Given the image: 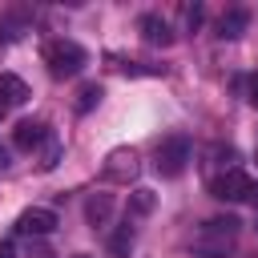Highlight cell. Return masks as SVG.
<instances>
[{
	"label": "cell",
	"instance_id": "cell-10",
	"mask_svg": "<svg viewBox=\"0 0 258 258\" xmlns=\"http://www.w3.org/2000/svg\"><path fill=\"white\" fill-rule=\"evenodd\" d=\"M24 101H28V85L16 73H0V105L12 109V105H24Z\"/></svg>",
	"mask_w": 258,
	"mask_h": 258
},
{
	"label": "cell",
	"instance_id": "cell-22",
	"mask_svg": "<svg viewBox=\"0 0 258 258\" xmlns=\"http://www.w3.org/2000/svg\"><path fill=\"white\" fill-rule=\"evenodd\" d=\"M254 161H258V157H254Z\"/></svg>",
	"mask_w": 258,
	"mask_h": 258
},
{
	"label": "cell",
	"instance_id": "cell-19",
	"mask_svg": "<svg viewBox=\"0 0 258 258\" xmlns=\"http://www.w3.org/2000/svg\"><path fill=\"white\" fill-rule=\"evenodd\" d=\"M250 105H254V109H258V77H254V81H250Z\"/></svg>",
	"mask_w": 258,
	"mask_h": 258
},
{
	"label": "cell",
	"instance_id": "cell-11",
	"mask_svg": "<svg viewBox=\"0 0 258 258\" xmlns=\"http://www.w3.org/2000/svg\"><path fill=\"white\" fill-rule=\"evenodd\" d=\"M246 24H250V12H246V8H230V12L218 20V36L234 40V36H242V32H246Z\"/></svg>",
	"mask_w": 258,
	"mask_h": 258
},
{
	"label": "cell",
	"instance_id": "cell-18",
	"mask_svg": "<svg viewBox=\"0 0 258 258\" xmlns=\"http://www.w3.org/2000/svg\"><path fill=\"white\" fill-rule=\"evenodd\" d=\"M0 258H16V246L12 242H0Z\"/></svg>",
	"mask_w": 258,
	"mask_h": 258
},
{
	"label": "cell",
	"instance_id": "cell-8",
	"mask_svg": "<svg viewBox=\"0 0 258 258\" xmlns=\"http://www.w3.org/2000/svg\"><path fill=\"white\" fill-rule=\"evenodd\" d=\"M40 141H48V125H44V121H20L16 133H12V145L24 149V153H32Z\"/></svg>",
	"mask_w": 258,
	"mask_h": 258
},
{
	"label": "cell",
	"instance_id": "cell-5",
	"mask_svg": "<svg viewBox=\"0 0 258 258\" xmlns=\"http://www.w3.org/2000/svg\"><path fill=\"white\" fill-rule=\"evenodd\" d=\"M185 161H189V137L173 133V137H165V141L157 145L153 165H157V173H161V177H177V173L185 169Z\"/></svg>",
	"mask_w": 258,
	"mask_h": 258
},
{
	"label": "cell",
	"instance_id": "cell-13",
	"mask_svg": "<svg viewBox=\"0 0 258 258\" xmlns=\"http://www.w3.org/2000/svg\"><path fill=\"white\" fill-rule=\"evenodd\" d=\"M101 97H105V89H101L97 81H85V85L77 89V113H89V109H93Z\"/></svg>",
	"mask_w": 258,
	"mask_h": 258
},
{
	"label": "cell",
	"instance_id": "cell-2",
	"mask_svg": "<svg viewBox=\"0 0 258 258\" xmlns=\"http://www.w3.org/2000/svg\"><path fill=\"white\" fill-rule=\"evenodd\" d=\"M44 64H48V73H52L56 81H64V77H77V73L89 64V52H85L77 40H52V44L44 48Z\"/></svg>",
	"mask_w": 258,
	"mask_h": 258
},
{
	"label": "cell",
	"instance_id": "cell-12",
	"mask_svg": "<svg viewBox=\"0 0 258 258\" xmlns=\"http://www.w3.org/2000/svg\"><path fill=\"white\" fill-rule=\"evenodd\" d=\"M153 206H157V194H153V189L137 185V189L129 194V218H145V214H153Z\"/></svg>",
	"mask_w": 258,
	"mask_h": 258
},
{
	"label": "cell",
	"instance_id": "cell-21",
	"mask_svg": "<svg viewBox=\"0 0 258 258\" xmlns=\"http://www.w3.org/2000/svg\"><path fill=\"white\" fill-rule=\"evenodd\" d=\"M77 258H93V254H77Z\"/></svg>",
	"mask_w": 258,
	"mask_h": 258
},
{
	"label": "cell",
	"instance_id": "cell-3",
	"mask_svg": "<svg viewBox=\"0 0 258 258\" xmlns=\"http://www.w3.org/2000/svg\"><path fill=\"white\" fill-rule=\"evenodd\" d=\"M210 194L218 202H254L258 206V181H250L242 169H226V173L210 177Z\"/></svg>",
	"mask_w": 258,
	"mask_h": 258
},
{
	"label": "cell",
	"instance_id": "cell-7",
	"mask_svg": "<svg viewBox=\"0 0 258 258\" xmlns=\"http://www.w3.org/2000/svg\"><path fill=\"white\" fill-rule=\"evenodd\" d=\"M137 32H141V40L153 44V48H169V44H173V28H169V20L157 16V12H145V16L137 20Z\"/></svg>",
	"mask_w": 258,
	"mask_h": 258
},
{
	"label": "cell",
	"instance_id": "cell-16",
	"mask_svg": "<svg viewBox=\"0 0 258 258\" xmlns=\"http://www.w3.org/2000/svg\"><path fill=\"white\" fill-rule=\"evenodd\" d=\"M56 161H60V141L48 133V145H44V161H40V169H52Z\"/></svg>",
	"mask_w": 258,
	"mask_h": 258
},
{
	"label": "cell",
	"instance_id": "cell-4",
	"mask_svg": "<svg viewBox=\"0 0 258 258\" xmlns=\"http://www.w3.org/2000/svg\"><path fill=\"white\" fill-rule=\"evenodd\" d=\"M137 173H141V157H137L133 145H117V149L105 153V165H101V177H105V181H113V185H129Z\"/></svg>",
	"mask_w": 258,
	"mask_h": 258
},
{
	"label": "cell",
	"instance_id": "cell-6",
	"mask_svg": "<svg viewBox=\"0 0 258 258\" xmlns=\"http://www.w3.org/2000/svg\"><path fill=\"white\" fill-rule=\"evenodd\" d=\"M16 230H20V234H28V238H44V234H52V230H56V214H52V210H44V206H28V210L16 218Z\"/></svg>",
	"mask_w": 258,
	"mask_h": 258
},
{
	"label": "cell",
	"instance_id": "cell-20",
	"mask_svg": "<svg viewBox=\"0 0 258 258\" xmlns=\"http://www.w3.org/2000/svg\"><path fill=\"white\" fill-rule=\"evenodd\" d=\"M4 165H8V153H4V149H0V169H4Z\"/></svg>",
	"mask_w": 258,
	"mask_h": 258
},
{
	"label": "cell",
	"instance_id": "cell-17",
	"mask_svg": "<svg viewBox=\"0 0 258 258\" xmlns=\"http://www.w3.org/2000/svg\"><path fill=\"white\" fill-rule=\"evenodd\" d=\"M202 20H206V12H202V4H194V8H185V24H189V28H202Z\"/></svg>",
	"mask_w": 258,
	"mask_h": 258
},
{
	"label": "cell",
	"instance_id": "cell-14",
	"mask_svg": "<svg viewBox=\"0 0 258 258\" xmlns=\"http://www.w3.org/2000/svg\"><path fill=\"white\" fill-rule=\"evenodd\" d=\"M129 246H133V230L121 226V230L109 238V258H129Z\"/></svg>",
	"mask_w": 258,
	"mask_h": 258
},
{
	"label": "cell",
	"instance_id": "cell-15",
	"mask_svg": "<svg viewBox=\"0 0 258 258\" xmlns=\"http://www.w3.org/2000/svg\"><path fill=\"white\" fill-rule=\"evenodd\" d=\"M24 258H56V254H52V246H48L44 238H28V246H24Z\"/></svg>",
	"mask_w": 258,
	"mask_h": 258
},
{
	"label": "cell",
	"instance_id": "cell-1",
	"mask_svg": "<svg viewBox=\"0 0 258 258\" xmlns=\"http://www.w3.org/2000/svg\"><path fill=\"white\" fill-rule=\"evenodd\" d=\"M238 230H242V222H238L234 214L202 222V230H198V238H194V254H198V258H226V254L234 250V242H238Z\"/></svg>",
	"mask_w": 258,
	"mask_h": 258
},
{
	"label": "cell",
	"instance_id": "cell-9",
	"mask_svg": "<svg viewBox=\"0 0 258 258\" xmlns=\"http://www.w3.org/2000/svg\"><path fill=\"white\" fill-rule=\"evenodd\" d=\"M109 218H113V198H109V194H93V198L85 202V222H89L93 230H105Z\"/></svg>",
	"mask_w": 258,
	"mask_h": 258
}]
</instances>
